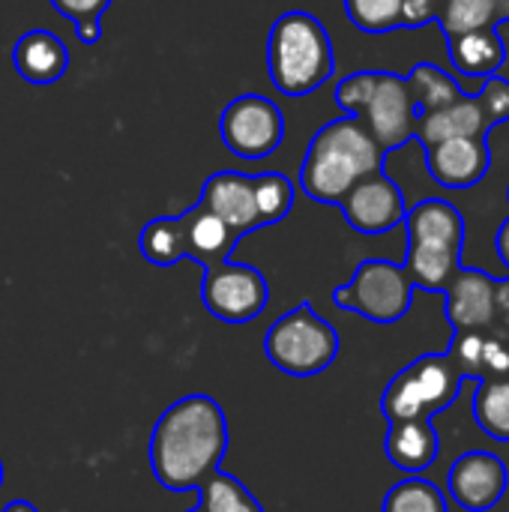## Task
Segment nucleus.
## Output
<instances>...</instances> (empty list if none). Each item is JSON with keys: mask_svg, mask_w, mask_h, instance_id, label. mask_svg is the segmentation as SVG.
<instances>
[{"mask_svg": "<svg viewBox=\"0 0 509 512\" xmlns=\"http://www.w3.org/2000/svg\"><path fill=\"white\" fill-rule=\"evenodd\" d=\"M387 459L393 468L417 477L438 459V432L432 420H393L384 438Z\"/></svg>", "mask_w": 509, "mask_h": 512, "instance_id": "nucleus-18", "label": "nucleus"}, {"mask_svg": "<svg viewBox=\"0 0 509 512\" xmlns=\"http://www.w3.org/2000/svg\"><path fill=\"white\" fill-rule=\"evenodd\" d=\"M384 512H447V501L435 483H429L417 474V477L396 483L387 492Z\"/></svg>", "mask_w": 509, "mask_h": 512, "instance_id": "nucleus-27", "label": "nucleus"}, {"mask_svg": "<svg viewBox=\"0 0 509 512\" xmlns=\"http://www.w3.org/2000/svg\"><path fill=\"white\" fill-rule=\"evenodd\" d=\"M252 186H255V207H258L261 225H276L291 213L297 189L285 174H279V171L258 174V177H252Z\"/></svg>", "mask_w": 509, "mask_h": 512, "instance_id": "nucleus-26", "label": "nucleus"}, {"mask_svg": "<svg viewBox=\"0 0 509 512\" xmlns=\"http://www.w3.org/2000/svg\"><path fill=\"white\" fill-rule=\"evenodd\" d=\"M225 147L240 159H264L279 150L285 138V117L279 105L258 93L231 99L219 117Z\"/></svg>", "mask_w": 509, "mask_h": 512, "instance_id": "nucleus-8", "label": "nucleus"}, {"mask_svg": "<svg viewBox=\"0 0 509 512\" xmlns=\"http://www.w3.org/2000/svg\"><path fill=\"white\" fill-rule=\"evenodd\" d=\"M384 150L357 117H342L315 132L300 165V189L318 204H339L363 177L381 171Z\"/></svg>", "mask_w": 509, "mask_h": 512, "instance_id": "nucleus-2", "label": "nucleus"}, {"mask_svg": "<svg viewBox=\"0 0 509 512\" xmlns=\"http://www.w3.org/2000/svg\"><path fill=\"white\" fill-rule=\"evenodd\" d=\"M426 165L444 189H468L486 177L492 150L486 138H447L426 147Z\"/></svg>", "mask_w": 509, "mask_h": 512, "instance_id": "nucleus-14", "label": "nucleus"}, {"mask_svg": "<svg viewBox=\"0 0 509 512\" xmlns=\"http://www.w3.org/2000/svg\"><path fill=\"white\" fill-rule=\"evenodd\" d=\"M474 99H477V105H480V111H483V117H486L489 129H492V126H501V123H507L509 120L507 78H501V75L486 78V81H483V87H480V93H477Z\"/></svg>", "mask_w": 509, "mask_h": 512, "instance_id": "nucleus-30", "label": "nucleus"}, {"mask_svg": "<svg viewBox=\"0 0 509 512\" xmlns=\"http://www.w3.org/2000/svg\"><path fill=\"white\" fill-rule=\"evenodd\" d=\"M509 486L507 465L495 453H465L450 468V495L468 512H486L504 501Z\"/></svg>", "mask_w": 509, "mask_h": 512, "instance_id": "nucleus-12", "label": "nucleus"}, {"mask_svg": "<svg viewBox=\"0 0 509 512\" xmlns=\"http://www.w3.org/2000/svg\"><path fill=\"white\" fill-rule=\"evenodd\" d=\"M339 207L345 213V222L360 234L393 231L396 225L405 222V213H408L402 189L384 171H375L363 177L360 183H354L339 201Z\"/></svg>", "mask_w": 509, "mask_h": 512, "instance_id": "nucleus-11", "label": "nucleus"}, {"mask_svg": "<svg viewBox=\"0 0 509 512\" xmlns=\"http://www.w3.org/2000/svg\"><path fill=\"white\" fill-rule=\"evenodd\" d=\"M228 453V420L216 399L204 393L183 396L153 426L150 468L162 489L192 492L213 471H219Z\"/></svg>", "mask_w": 509, "mask_h": 512, "instance_id": "nucleus-1", "label": "nucleus"}, {"mask_svg": "<svg viewBox=\"0 0 509 512\" xmlns=\"http://www.w3.org/2000/svg\"><path fill=\"white\" fill-rule=\"evenodd\" d=\"M498 255H501V261L507 264L509 270V216L504 219V225L498 228Z\"/></svg>", "mask_w": 509, "mask_h": 512, "instance_id": "nucleus-37", "label": "nucleus"}, {"mask_svg": "<svg viewBox=\"0 0 509 512\" xmlns=\"http://www.w3.org/2000/svg\"><path fill=\"white\" fill-rule=\"evenodd\" d=\"M270 81L285 96H309L333 78V42L321 18L303 9L282 12L267 36Z\"/></svg>", "mask_w": 509, "mask_h": 512, "instance_id": "nucleus-3", "label": "nucleus"}, {"mask_svg": "<svg viewBox=\"0 0 509 512\" xmlns=\"http://www.w3.org/2000/svg\"><path fill=\"white\" fill-rule=\"evenodd\" d=\"M441 0H402V27H426L438 18Z\"/></svg>", "mask_w": 509, "mask_h": 512, "instance_id": "nucleus-34", "label": "nucleus"}, {"mask_svg": "<svg viewBox=\"0 0 509 512\" xmlns=\"http://www.w3.org/2000/svg\"><path fill=\"white\" fill-rule=\"evenodd\" d=\"M417 114L420 111L414 105L408 81L396 72H378L375 90L357 120L366 126V132L375 138V144L384 153H393L405 147L408 141H414Z\"/></svg>", "mask_w": 509, "mask_h": 512, "instance_id": "nucleus-10", "label": "nucleus"}, {"mask_svg": "<svg viewBox=\"0 0 509 512\" xmlns=\"http://www.w3.org/2000/svg\"><path fill=\"white\" fill-rule=\"evenodd\" d=\"M177 219H180V234H183L186 258L198 261L204 270L231 261V252H234L240 237L219 216H213L207 207L195 204V207H189Z\"/></svg>", "mask_w": 509, "mask_h": 512, "instance_id": "nucleus-17", "label": "nucleus"}, {"mask_svg": "<svg viewBox=\"0 0 509 512\" xmlns=\"http://www.w3.org/2000/svg\"><path fill=\"white\" fill-rule=\"evenodd\" d=\"M489 333L509 336V279H498L495 285V321Z\"/></svg>", "mask_w": 509, "mask_h": 512, "instance_id": "nucleus-35", "label": "nucleus"}, {"mask_svg": "<svg viewBox=\"0 0 509 512\" xmlns=\"http://www.w3.org/2000/svg\"><path fill=\"white\" fill-rule=\"evenodd\" d=\"M495 285L498 279L474 270L459 267L450 285L444 288V312L456 333H489L495 321Z\"/></svg>", "mask_w": 509, "mask_h": 512, "instance_id": "nucleus-13", "label": "nucleus"}, {"mask_svg": "<svg viewBox=\"0 0 509 512\" xmlns=\"http://www.w3.org/2000/svg\"><path fill=\"white\" fill-rule=\"evenodd\" d=\"M12 66L27 84L45 87L66 75L69 48L51 30H27L12 45Z\"/></svg>", "mask_w": 509, "mask_h": 512, "instance_id": "nucleus-16", "label": "nucleus"}, {"mask_svg": "<svg viewBox=\"0 0 509 512\" xmlns=\"http://www.w3.org/2000/svg\"><path fill=\"white\" fill-rule=\"evenodd\" d=\"M408 81V90L414 96V105L417 111H438V108H447L450 102H456L462 93V87L435 63H417L411 69V75L405 78Z\"/></svg>", "mask_w": 509, "mask_h": 512, "instance_id": "nucleus-22", "label": "nucleus"}, {"mask_svg": "<svg viewBox=\"0 0 509 512\" xmlns=\"http://www.w3.org/2000/svg\"><path fill=\"white\" fill-rule=\"evenodd\" d=\"M486 132H489V123H486L477 99L474 96H459L447 108L417 114L414 138H420L429 147V144H438V141H447V138H486Z\"/></svg>", "mask_w": 509, "mask_h": 512, "instance_id": "nucleus-19", "label": "nucleus"}, {"mask_svg": "<svg viewBox=\"0 0 509 512\" xmlns=\"http://www.w3.org/2000/svg\"><path fill=\"white\" fill-rule=\"evenodd\" d=\"M474 420L489 438L509 441V378L480 381L474 396Z\"/></svg>", "mask_w": 509, "mask_h": 512, "instance_id": "nucleus-23", "label": "nucleus"}, {"mask_svg": "<svg viewBox=\"0 0 509 512\" xmlns=\"http://www.w3.org/2000/svg\"><path fill=\"white\" fill-rule=\"evenodd\" d=\"M486 378H509V336L483 333L480 381H486Z\"/></svg>", "mask_w": 509, "mask_h": 512, "instance_id": "nucleus-32", "label": "nucleus"}, {"mask_svg": "<svg viewBox=\"0 0 509 512\" xmlns=\"http://www.w3.org/2000/svg\"><path fill=\"white\" fill-rule=\"evenodd\" d=\"M3 512H36L33 504H27V501H12V504H6Z\"/></svg>", "mask_w": 509, "mask_h": 512, "instance_id": "nucleus-38", "label": "nucleus"}, {"mask_svg": "<svg viewBox=\"0 0 509 512\" xmlns=\"http://www.w3.org/2000/svg\"><path fill=\"white\" fill-rule=\"evenodd\" d=\"M75 36H78L81 45H99V39H102V24H99V21L75 24Z\"/></svg>", "mask_w": 509, "mask_h": 512, "instance_id": "nucleus-36", "label": "nucleus"}, {"mask_svg": "<svg viewBox=\"0 0 509 512\" xmlns=\"http://www.w3.org/2000/svg\"><path fill=\"white\" fill-rule=\"evenodd\" d=\"M186 512H204L201 507H192V510H186Z\"/></svg>", "mask_w": 509, "mask_h": 512, "instance_id": "nucleus-39", "label": "nucleus"}, {"mask_svg": "<svg viewBox=\"0 0 509 512\" xmlns=\"http://www.w3.org/2000/svg\"><path fill=\"white\" fill-rule=\"evenodd\" d=\"M435 21L441 24L444 36L498 27L509 21V0H441Z\"/></svg>", "mask_w": 509, "mask_h": 512, "instance_id": "nucleus-21", "label": "nucleus"}, {"mask_svg": "<svg viewBox=\"0 0 509 512\" xmlns=\"http://www.w3.org/2000/svg\"><path fill=\"white\" fill-rule=\"evenodd\" d=\"M138 252L156 267H171V264L183 261L186 252H183L180 219H171V216L150 219L138 234Z\"/></svg>", "mask_w": 509, "mask_h": 512, "instance_id": "nucleus-25", "label": "nucleus"}, {"mask_svg": "<svg viewBox=\"0 0 509 512\" xmlns=\"http://www.w3.org/2000/svg\"><path fill=\"white\" fill-rule=\"evenodd\" d=\"M405 228H408L405 273L411 276L414 288L444 294V288L462 267V243H465L462 213L450 201L429 198L405 213Z\"/></svg>", "mask_w": 509, "mask_h": 512, "instance_id": "nucleus-4", "label": "nucleus"}, {"mask_svg": "<svg viewBox=\"0 0 509 512\" xmlns=\"http://www.w3.org/2000/svg\"><path fill=\"white\" fill-rule=\"evenodd\" d=\"M201 510L204 512H264L258 504V498L231 474L225 471H213L201 486Z\"/></svg>", "mask_w": 509, "mask_h": 512, "instance_id": "nucleus-24", "label": "nucleus"}, {"mask_svg": "<svg viewBox=\"0 0 509 512\" xmlns=\"http://www.w3.org/2000/svg\"><path fill=\"white\" fill-rule=\"evenodd\" d=\"M450 39V60L462 78H492L507 63V45L498 33V27L468 30Z\"/></svg>", "mask_w": 509, "mask_h": 512, "instance_id": "nucleus-20", "label": "nucleus"}, {"mask_svg": "<svg viewBox=\"0 0 509 512\" xmlns=\"http://www.w3.org/2000/svg\"><path fill=\"white\" fill-rule=\"evenodd\" d=\"M264 354L291 378H315L333 366L339 354V333L309 303H300L267 330Z\"/></svg>", "mask_w": 509, "mask_h": 512, "instance_id": "nucleus-5", "label": "nucleus"}, {"mask_svg": "<svg viewBox=\"0 0 509 512\" xmlns=\"http://www.w3.org/2000/svg\"><path fill=\"white\" fill-rule=\"evenodd\" d=\"M51 6L72 24H84V21H102L111 0H51Z\"/></svg>", "mask_w": 509, "mask_h": 512, "instance_id": "nucleus-33", "label": "nucleus"}, {"mask_svg": "<svg viewBox=\"0 0 509 512\" xmlns=\"http://www.w3.org/2000/svg\"><path fill=\"white\" fill-rule=\"evenodd\" d=\"M201 207H207L213 216H219L237 237L264 228L258 207H255V186L252 177L237 171H216L207 177L201 189Z\"/></svg>", "mask_w": 509, "mask_h": 512, "instance_id": "nucleus-15", "label": "nucleus"}, {"mask_svg": "<svg viewBox=\"0 0 509 512\" xmlns=\"http://www.w3.org/2000/svg\"><path fill=\"white\" fill-rule=\"evenodd\" d=\"M375 78H378V72H354V75L342 78L336 87V105L348 117H360L372 90H375Z\"/></svg>", "mask_w": 509, "mask_h": 512, "instance_id": "nucleus-29", "label": "nucleus"}, {"mask_svg": "<svg viewBox=\"0 0 509 512\" xmlns=\"http://www.w3.org/2000/svg\"><path fill=\"white\" fill-rule=\"evenodd\" d=\"M0 483H3V465H0Z\"/></svg>", "mask_w": 509, "mask_h": 512, "instance_id": "nucleus-40", "label": "nucleus"}, {"mask_svg": "<svg viewBox=\"0 0 509 512\" xmlns=\"http://www.w3.org/2000/svg\"><path fill=\"white\" fill-rule=\"evenodd\" d=\"M345 12L363 33H390L402 27V0H345Z\"/></svg>", "mask_w": 509, "mask_h": 512, "instance_id": "nucleus-28", "label": "nucleus"}, {"mask_svg": "<svg viewBox=\"0 0 509 512\" xmlns=\"http://www.w3.org/2000/svg\"><path fill=\"white\" fill-rule=\"evenodd\" d=\"M462 378L480 381V363H483V333H456L453 348L447 351Z\"/></svg>", "mask_w": 509, "mask_h": 512, "instance_id": "nucleus-31", "label": "nucleus"}, {"mask_svg": "<svg viewBox=\"0 0 509 512\" xmlns=\"http://www.w3.org/2000/svg\"><path fill=\"white\" fill-rule=\"evenodd\" d=\"M333 303L363 315L366 321L396 324L414 303V282L405 267L384 258H369L354 270L348 285L333 291Z\"/></svg>", "mask_w": 509, "mask_h": 512, "instance_id": "nucleus-7", "label": "nucleus"}, {"mask_svg": "<svg viewBox=\"0 0 509 512\" xmlns=\"http://www.w3.org/2000/svg\"><path fill=\"white\" fill-rule=\"evenodd\" d=\"M201 300L207 312L225 324H249L270 303V285L252 264H216L204 270Z\"/></svg>", "mask_w": 509, "mask_h": 512, "instance_id": "nucleus-9", "label": "nucleus"}, {"mask_svg": "<svg viewBox=\"0 0 509 512\" xmlns=\"http://www.w3.org/2000/svg\"><path fill=\"white\" fill-rule=\"evenodd\" d=\"M462 372L450 354H423L405 366L384 390L381 411L393 420H432L438 411L450 408L462 393Z\"/></svg>", "mask_w": 509, "mask_h": 512, "instance_id": "nucleus-6", "label": "nucleus"}]
</instances>
